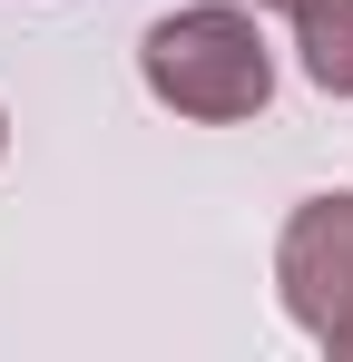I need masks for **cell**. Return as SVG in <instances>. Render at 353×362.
<instances>
[{
	"label": "cell",
	"mask_w": 353,
	"mask_h": 362,
	"mask_svg": "<svg viewBox=\"0 0 353 362\" xmlns=\"http://www.w3.org/2000/svg\"><path fill=\"white\" fill-rule=\"evenodd\" d=\"M138 78L186 127H245V118H265V98H275V49H265V30H255L245 0H196V10L147 20Z\"/></svg>",
	"instance_id": "1"
},
{
	"label": "cell",
	"mask_w": 353,
	"mask_h": 362,
	"mask_svg": "<svg viewBox=\"0 0 353 362\" xmlns=\"http://www.w3.org/2000/svg\"><path fill=\"white\" fill-rule=\"evenodd\" d=\"M275 303L304 343L353 362V186L304 196L275 235Z\"/></svg>",
	"instance_id": "2"
},
{
	"label": "cell",
	"mask_w": 353,
	"mask_h": 362,
	"mask_svg": "<svg viewBox=\"0 0 353 362\" xmlns=\"http://www.w3.org/2000/svg\"><path fill=\"white\" fill-rule=\"evenodd\" d=\"M294 59L324 98H353V0H294Z\"/></svg>",
	"instance_id": "3"
},
{
	"label": "cell",
	"mask_w": 353,
	"mask_h": 362,
	"mask_svg": "<svg viewBox=\"0 0 353 362\" xmlns=\"http://www.w3.org/2000/svg\"><path fill=\"white\" fill-rule=\"evenodd\" d=\"M0 157H10V108H0Z\"/></svg>",
	"instance_id": "4"
},
{
	"label": "cell",
	"mask_w": 353,
	"mask_h": 362,
	"mask_svg": "<svg viewBox=\"0 0 353 362\" xmlns=\"http://www.w3.org/2000/svg\"><path fill=\"white\" fill-rule=\"evenodd\" d=\"M245 10H294V0H245Z\"/></svg>",
	"instance_id": "5"
}]
</instances>
